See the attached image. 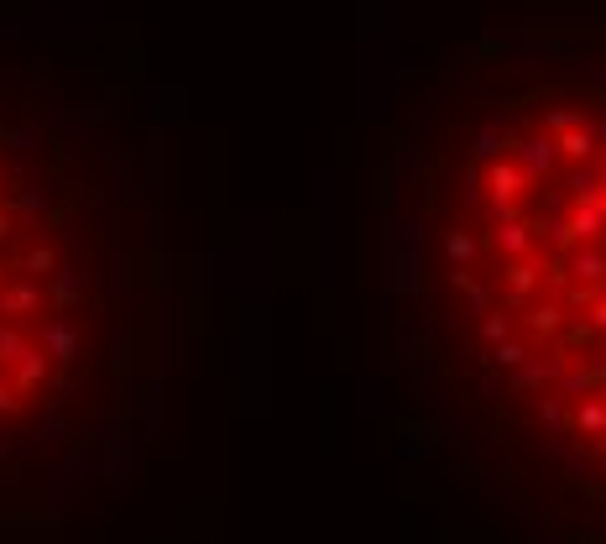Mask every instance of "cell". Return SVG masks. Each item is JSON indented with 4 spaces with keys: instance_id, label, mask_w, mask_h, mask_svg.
<instances>
[{
    "instance_id": "cell-1",
    "label": "cell",
    "mask_w": 606,
    "mask_h": 544,
    "mask_svg": "<svg viewBox=\"0 0 606 544\" xmlns=\"http://www.w3.org/2000/svg\"><path fill=\"white\" fill-rule=\"evenodd\" d=\"M418 283L497 435L606 524V63L492 110L439 189Z\"/></svg>"
}]
</instances>
